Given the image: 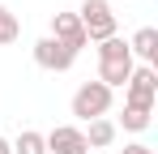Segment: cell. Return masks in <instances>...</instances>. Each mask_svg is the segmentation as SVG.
Masks as SVG:
<instances>
[{
    "instance_id": "obj_1",
    "label": "cell",
    "mask_w": 158,
    "mask_h": 154,
    "mask_svg": "<svg viewBox=\"0 0 158 154\" xmlns=\"http://www.w3.org/2000/svg\"><path fill=\"white\" fill-rule=\"evenodd\" d=\"M132 69H137V60H132L128 43H124L120 34L98 43V81H103L107 90H120V86H128Z\"/></svg>"
},
{
    "instance_id": "obj_2",
    "label": "cell",
    "mask_w": 158,
    "mask_h": 154,
    "mask_svg": "<svg viewBox=\"0 0 158 154\" xmlns=\"http://www.w3.org/2000/svg\"><path fill=\"white\" fill-rule=\"evenodd\" d=\"M111 99H115V90H107L98 77H94V81H81L77 90H73V116H77L81 124L103 120L107 111H111Z\"/></svg>"
},
{
    "instance_id": "obj_3",
    "label": "cell",
    "mask_w": 158,
    "mask_h": 154,
    "mask_svg": "<svg viewBox=\"0 0 158 154\" xmlns=\"http://www.w3.org/2000/svg\"><path fill=\"white\" fill-rule=\"evenodd\" d=\"M77 17H81V30H85L90 43L115 39V13H111V0H81Z\"/></svg>"
},
{
    "instance_id": "obj_4",
    "label": "cell",
    "mask_w": 158,
    "mask_h": 154,
    "mask_svg": "<svg viewBox=\"0 0 158 154\" xmlns=\"http://www.w3.org/2000/svg\"><path fill=\"white\" fill-rule=\"evenodd\" d=\"M158 103V69L150 64H137L124 86V107H137V111H154Z\"/></svg>"
},
{
    "instance_id": "obj_5",
    "label": "cell",
    "mask_w": 158,
    "mask_h": 154,
    "mask_svg": "<svg viewBox=\"0 0 158 154\" xmlns=\"http://www.w3.org/2000/svg\"><path fill=\"white\" fill-rule=\"evenodd\" d=\"M30 56H34V64H39V69H47V73H69V69H73V60H77V51H69L64 43H56L52 34H43V39L30 47Z\"/></svg>"
},
{
    "instance_id": "obj_6",
    "label": "cell",
    "mask_w": 158,
    "mask_h": 154,
    "mask_svg": "<svg viewBox=\"0 0 158 154\" xmlns=\"http://www.w3.org/2000/svg\"><path fill=\"white\" fill-rule=\"evenodd\" d=\"M52 39L64 43L69 51L90 47V39H85V30H81V17H77V13H52Z\"/></svg>"
},
{
    "instance_id": "obj_7",
    "label": "cell",
    "mask_w": 158,
    "mask_h": 154,
    "mask_svg": "<svg viewBox=\"0 0 158 154\" xmlns=\"http://www.w3.org/2000/svg\"><path fill=\"white\" fill-rule=\"evenodd\" d=\"M43 141H47V154H90L77 124H56L52 133H43Z\"/></svg>"
},
{
    "instance_id": "obj_8",
    "label": "cell",
    "mask_w": 158,
    "mask_h": 154,
    "mask_svg": "<svg viewBox=\"0 0 158 154\" xmlns=\"http://www.w3.org/2000/svg\"><path fill=\"white\" fill-rule=\"evenodd\" d=\"M128 51H132V60L158 69V30H154V26H141V30L128 39Z\"/></svg>"
},
{
    "instance_id": "obj_9",
    "label": "cell",
    "mask_w": 158,
    "mask_h": 154,
    "mask_svg": "<svg viewBox=\"0 0 158 154\" xmlns=\"http://www.w3.org/2000/svg\"><path fill=\"white\" fill-rule=\"evenodd\" d=\"M81 137H85V146H90V154L94 150H107L111 141H115V120H90V124L81 128Z\"/></svg>"
},
{
    "instance_id": "obj_10",
    "label": "cell",
    "mask_w": 158,
    "mask_h": 154,
    "mask_svg": "<svg viewBox=\"0 0 158 154\" xmlns=\"http://www.w3.org/2000/svg\"><path fill=\"white\" fill-rule=\"evenodd\" d=\"M13 154H47V141H43V133L39 128H22L17 133V141L9 146Z\"/></svg>"
},
{
    "instance_id": "obj_11",
    "label": "cell",
    "mask_w": 158,
    "mask_h": 154,
    "mask_svg": "<svg viewBox=\"0 0 158 154\" xmlns=\"http://www.w3.org/2000/svg\"><path fill=\"white\" fill-rule=\"evenodd\" d=\"M17 39H22V22H17V13L0 4V47H9V43H17Z\"/></svg>"
},
{
    "instance_id": "obj_12",
    "label": "cell",
    "mask_w": 158,
    "mask_h": 154,
    "mask_svg": "<svg viewBox=\"0 0 158 154\" xmlns=\"http://www.w3.org/2000/svg\"><path fill=\"white\" fill-rule=\"evenodd\" d=\"M150 116H154V111H137V107H124V116H120V120H124V128H128V133H145V128H150Z\"/></svg>"
},
{
    "instance_id": "obj_13",
    "label": "cell",
    "mask_w": 158,
    "mask_h": 154,
    "mask_svg": "<svg viewBox=\"0 0 158 154\" xmlns=\"http://www.w3.org/2000/svg\"><path fill=\"white\" fill-rule=\"evenodd\" d=\"M120 154H158V150H154V146H145V141H128Z\"/></svg>"
},
{
    "instance_id": "obj_14",
    "label": "cell",
    "mask_w": 158,
    "mask_h": 154,
    "mask_svg": "<svg viewBox=\"0 0 158 154\" xmlns=\"http://www.w3.org/2000/svg\"><path fill=\"white\" fill-rule=\"evenodd\" d=\"M0 154H13V150H9V141H4V137H0Z\"/></svg>"
}]
</instances>
